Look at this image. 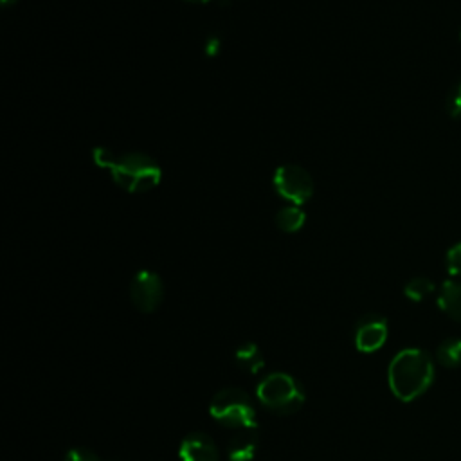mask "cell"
Segmentation results:
<instances>
[{
    "instance_id": "obj_1",
    "label": "cell",
    "mask_w": 461,
    "mask_h": 461,
    "mask_svg": "<svg viewBox=\"0 0 461 461\" xmlns=\"http://www.w3.org/2000/svg\"><path fill=\"white\" fill-rule=\"evenodd\" d=\"M94 160L97 166L108 169L112 180L128 193L151 191L162 178L158 162L144 153H115L110 148L99 146L94 149Z\"/></svg>"
},
{
    "instance_id": "obj_2",
    "label": "cell",
    "mask_w": 461,
    "mask_h": 461,
    "mask_svg": "<svg viewBox=\"0 0 461 461\" xmlns=\"http://www.w3.org/2000/svg\"><path fill=\"white\" fill-rule=\"evenodd\" d=\"M432 380L434 362L427 351L418 348L398 351L387 367L389 389L402 402H412L421 396Z\"/></svg>"
},
{
    "instance_id": "obj_3",
    "label": "cell",
    "mask_w": 461,
    "mask_h": 461,
    "mask_svg": "<svg viewBox=\"0 0 461 461\" xmlns=\"http://www.w3.org/2000/svg\"><path fill=\"white\" fill-rule=\"evenodd\" d=\"M256 396L265 409L276 414H292L304 403L301 382L285 371L265 375L256 385Z\"/></svg>"
},
{
    "instance_id": "obj_4",
    "label": "cell",
    "mask_w": 461,
    "mask_h": 461,
    "mask_svg": "<svg viewBox=\"0 0 461 461\" xmlns=\"http://www.w3.org/2000/svg\"><path fill=\"white\" fill-rule=\"evenodd\" d=\"M209 414L214 421L230 429L256 427V407L252 398L240 387H225L209 402Z\"/></svg>"
},
{
    "instance_id": "obj_5",
    "label": "cell",
    "mask_w": 461,
    "mask_h": 461,
    "mask_svg": "<svg viewBox=\"0 0 461 461\" xmlns=\"http://www.w3.org/2000/svg\"><path fill=\"white\" fill-rule=\"evenodd\" d=\"M274 187L276 191L294 202L295 205H301L308 202L313 194V180L310 173L297 166V164H283L274 173Z\"/></svg>"
},
{
    "instance_id": "obj_6",
    "label": "cell",
    "mask_w": 461,
    "mask_h": 461,
    "mask_svg": "<svg viewBox=\"0 0 461 461\" xmlns=\"http://www.w3.org/2000/svg\"><path fill=\"white\" fill-rule=\"evenodd\" d=\"M164 297V285L157 272L140 270L130 281V299L139 312H155Z\"/></svg>"
},
{
    "instance_id": "obj_7",
    "label": "cell",
    "mask_w": 461,
    "mask_h": 461,
    "mask_svg": "<svg viewBox=\"0 0 461 461\" xmlns=\"http://www.w3.org/2000/svg\"><path fill=\"white\" fill-rule=\"evenodd\" d=\"M387 319L380 313H366L355 324V346L362 353H373L380 349L387 340Z\"/></svg>"
},
{
    "instance_id": "obj_8",
    "label": "cell",
    "mask_w": 461,
    "mask_h": 461,
    "mask_svg": "<svg viewBox=\"0 0 461 461\" xmlns=\"http://www.w3.org/2000/svg\"><path fill=\"white\" fill-rule=\"evenodd\" d=\"M180 461H218V448L205 432L187 434L178 447Z\"/></svg>"
},
{
    "instance_id": "obj_9",
    "label": "cell",
    "mask_w": 461,
    "mask_h": 461,
    "mask_svg": "<svg viewBox=\"0 0 461 461\" xmlns=\"http://www.w3.org/2000/svg\"><path fill=\"white\" fill-rule=\"evenodd\" d=\"M258 441L259 438H258L256 427L238 429L227 443L229 461H250L256 456Z\"/></svg>"
},
{
    "instance_id": "obj_10",
    "label": "cell",
    "mask_w": 461,
    "mask_h": 461,
    "mask_svg": "<svg viewBox=\"0 0 461 461\" xmlns=\"http://www.w3.org/2000/svg\"><path fill=\"white\" fill-rule=\"evenodd\" d=\"M438 306L452 321L461 324V283L459 281H445L441 285L439 295H438Z\"/></svg>"
},
{
    "instance_id": "obj_11",
    "label": "cell",
    "mask_w": 461,
    "mask_h": 461,
    "mask_svg": "<svg viewBox=\"0 0 461 461\" xmlns=\"http://www.w3.org/2000/svg\"><path fill=\"white\" fill-rule=\"evenodd\" d=\"M234 362L241 371L247 373H258L263 369L265 366V358L261 349L258 348V344L254 342H243L238 346V349L234 351Z\"/></svg>"
},
{
    "instance_id": "obj_12",
    "label": "cell",
    "mask_w": 461,
    "mask_h": 461,
    "mask_svg": "<svg viewBox=\"0 0 461 461\" xmlns=\"http://www.w3.org/2000/svg\"><path fill=\"white\" fill-rule=\"evenodd\" d=\"M436 360L448 369L461 366V339L459 337H448L439 342L436 349Z\"/></svg>"
},
{
    "instance_id": "obj_13",
    "label": "cell",
    "mask_w": 461,
    "mask_h": 461,
    "mask_svg": "<svg viewBox=\"0 0 461 461\" xmlns=\"http://www.w3.org/2000/svg\"><path fill=\"white\" fill-rule=\"evenodd\" d=\"M304 220H306V214L297 205H286L279 209L276 214V225L283 232H297L304 225Z\"/></svg>"
},
{
    "instance_id": "obj_14",
    "label": "cell",
    "mask_w": 461,
    "mask_h": 461,
    "mask_svg": "<svg viewBox=\"0 0 461 461\" xmlns=\"http://www.w3.org/2000/svg\"><path fill=\"white\" fill-rule=\"evenodd\" d=\"M434 283L429 279V277H412L411 281H407L405 288H403V294L407 299L411 301H423L427 299L432 292H434Z\"/></svg>"
},
{
    "instance_id": "obj_15",
    "label": "cell",
    "mask_w": 461,
    "mask_h": 461,
    "mask_svg": "<svg viewBox=\"0 0 461 461\" xmlns=\"http://www.w3.org/2000/svg\"><path fill=\"white\" fill-rule=\"evenodd\" d=\"M447 112L452 119H461V81H457L447 95Z\"/></svg>"
},
{
    "instance_id": "obj_16",
    "label": "cell",
    "mask_w": 461,
    "mask_h": 461,
    "mask_svg": "<svg viewBox=\"0 0 461 461\" xmlns=\"http://www.w3.org/2000/svg\"><path fill=\"white\" fill-rule=\"evenodd\" d=\"M445 265H447V270L450 276L461 277V243H456L452 249H448Z\"/></svg>"
},
{
    "instance_id": "obj_17",
    "label": "cell",
    "mask_w": 461,
    "mask_h": 461,
    "mask_svg": "<svg viewBox=\"0 0 461 461\" xmlns=\"http://www.w3.org/2000/svg\"><path fill=\"white\" fill-rule=\"evenodd\" d=\"M63 461H101V459L97 457V454H94L92 450H88L85 447H74V448L67 450Z\"/></svg>"
},
{
    "instance_id": "obj_18",
    "label": "cell",
    "mask_w": 461,
    "mask_h": 461,
    "mask_svg": "<svg viewBox=\"0 0 461 461\" xmlns=\"http://www.w3.org/2000/svg\"><path fill=\"white\" fill-rule=\"evenodd\" d=\"M205 50L209 56H214L220 52V38L216 36H211L207 41H205Z\"/></svg>"
},
{
    "instance_id": "obj_19",
    "label": "cell",
    "mask_w": 461,
    "mask_h": 461,
    "mask_svg": "<svg viewBox=\"0 0 461 461\" xmlns=\"http://www.w3.org/2000/svg\"><path fill=\"white\" fill-rule=\"evenodd\" d=\"M16 0H2V4L7 7V5H11V4H14Z\"/></svg>"
},
{
    "instance_id": "obj_20",
    "label": "cell",
    "mask_w": 461,
    "mask_h": 461,
    "mask_svg": "<svg viewBox=\"0 0 461 461\" xmlns=\"http://www.w3.org/2000/svg\"><path fill=\"white\" fill-rule=\"evenodd\" d=\"M185 2H196V4H205V2H211V0H185Z\"/></svg>"
}]
</instances>
